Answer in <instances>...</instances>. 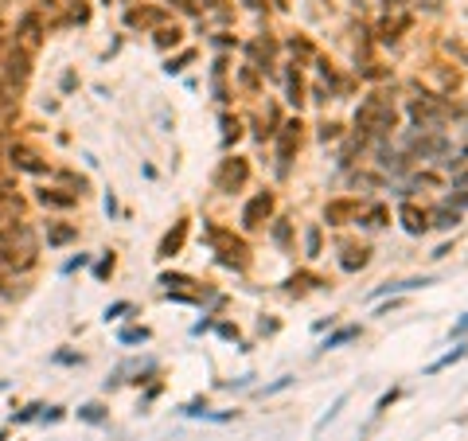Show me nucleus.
Wrapping results in <instances>:
<instances>
[{
    "label": "nucleus",
    "instance_id": "1",
    "mask_svg": "<svg viewBox=\"0 0 468 441\" xmlns=\"http://www.w3.org/2000/svg\"><path fill=\"white\" fill-rule=\"evenodd\" d=\"M215 184H219L223 192H230V187L246 184V160H227V164H223V172H219V180H215Z\"/></svg>",
    "mask_w": 468,
    "mask_h": 441
},
{
    "label": "nucleus",
    "instance_id": "2",
    "mask_svg": "<svg viewBox=\"0 0 468 441\" xmlns=\"http://www.w3.org/2000/svg\"><path fill=\"white\" fill-rule=\"evenodd\" d=\"M269 211H273V199H269V196H254L246 203V211H242V223H246V226H261V219H266Z\"/></svg>",
    "mask_w": 468,
    "mask_h": 441
},
{
    "label": "nucleus",
    "instance_id": "3",
    "mask_svg": "<svg viewBox=\"0 0 468 441\" xmlns=\"http://www.w3.org/2000/svg\"><path fill=\"white\" fill-rule=\"evenodd\" d=\"M398 215H402V226H406L410 235H421V231L429 226V223H426V215H421V211H418L414 203H406V207L398 211Z\"/></svg>",
    "mask_w": 468,
    "mask_h": 441
},
{
    "label": "nucleus",
    "instance_id": "4",
    "mask_svg": "<svg viewBox=\"0 0 468 441\" xmlns=\"http://www.w3.org/2000/svg\"><path fill=\"white\" fill-rule=\"evenodd\" d=\"M355 336H359V328H355V324H348V328H339V332H332L328 340H324V348H339V343L355 340Z\"/></svg>",
    "mask_w": 468,
    "mask_h": 441
},
{
    "label": "nucleus",
    "instance_id": "5",
    "mask_svg": "<svg viewBox=\"0 0 468 441\" xmlns=\"http://www.w3.org/2000/svg\"><path fill=\"white\" fill-rule=\"evenodd\" d=\"M457 359H465V348H453V352H449V355H441L437 363H429V375H433V371H441V367H449V363H457Z\"/></svg>",
    "mask_w": 468,
    "mask_h": 441
},
{
    "label": "nucleus",
    "instance_id": "6",
    "mask_svg": "<svg viewBox=\"0 0 468 441\" xmlns=\"http://www.w3.org/2000/svg\"><path fill=\"white\" fill-rule=\"evenodd\" d=\"M179 242H184V223L176 226V235H168V238H164V246H160V254H176V250H179Z\"/></svg>",
    "mask_w": 468,
    "mask_h": 441
},
{
    "label": "nucleus",
    "instance_id": "7",
    "mask_svg": "<svg viewBox=\"0 0 468 441\" xmlns=\"http://www.w3.org/2000/svg\"><path fill=\"white\" fill-rule=\"evenodd\" d=\"M40 199H43V203H55V207H70V203H74L70 196H55V192H40Z\"/></svg>",
    "mask_w": 468,
    "mask_h": 441
},
{
    "label": "nucleus",
    "instance_id": "8",
    "mask_svg": "<svg viewBox=\"0 0 468 441\" xmlns=\"http://www.w3.org/2000/svg\"><path fill=\"white\" fill-rule=\"evenodd\" d=\"M433 219H437L433 226H441V231H449V226H457V211H453V215H449V211H437Z\"/></svg>",
    "mask_w": 468,
    "mask_h": 441
},
{
    "label": "nucleus",
    "instance_id": "9",
    "mask_svg": "<svg viewBox=\"0 0 468 441\" xmlns=\"http://www.w3.org/2000/svg\"><path fill=\"white\" fill-rule=\"evenodd\" d=\"M121 340H125V343H137V340H149V332H145V328H125V332H121Z\"/></svg>",
    "mask_w": 468,
    "mask_h": 441
},
{
    "label": "nucleus",
    "instance_id": "10",
    "mask_svg": "<svg viewBox=\"0 0 468 441\" xmlns=\"http://www.w3.org/2000/svg\"><path fill=\"white\" fill-rule=\"evenodd\" d=\"M156 43H160V47H168V43H179V31H176V28H172V31L164 28V31L156 36Z\"/></svg>",
    "mask_w": 468,
    "mask_h": 441
},
{
    "label": "nucleus",
    "instance_id": "11",
    "mask_svg": "<svg viewBox=\"0 0 468 441\" xmlns=\"http://www.w3.org/2000/svg\"><path fill=\"white\" fill-rule=\"evenodd\" d=\"M70 235H74V231H70V226H55V231H51L47 238H51V242H67Z\"/></svg>",
    "mask_w": 468,
    "mask_h": 441
},
{
    "label": "nucleus",
    "instance_id": "12",
    "mask_svg": "<svg viewBox=\"0 0 468 441\" xmlns=\"http://www.w3.org/2000/svg\"><path fill=\"white\" fill-rule=\"evenodd\" d=\"M371 226H387V207H375L371 211Z\"/></svg>",
    "mask_w": 468,
    "mask_h": 441
},
{
    "label": "nucleus",
    "instance_id": "13",
    "mask_svg": "<svg viewBox=\"0 0 468 441\" xmlns=\"http://www.w3.org/2000/svg\"><path fill=\"white\" fill-rule=\"evenodd\" d=\"M82 418H86V421H98V418H102V406H86V410H82Z\"/></svg>",
    "mask_w": 468,
    "mask_h": 441
},
{
    "label": "nucleus",
    "instance_id": "14",
    "mask_svg": "<svg viewBox=\"0 0 468 441\" xmlns=\"http://www.w3.org/2000/svg\"><path fill=\"white\" fill-rule=\"evenodd\" d=\"M465 332H468V313L460 316V320H457V328H453V336H465Z\"/></svg>",
    "mask_w": 468,
    "mask_h": 441
},
{
    "label": "nucleus",
    "instance_id": "15",
    "mask_svg": "<svg viewBox=\"0 0 468 441\" xmlns=\"http://www.w3.org/2000/svg\"><path fill=\"white\" fill-rule=\"evenodd\" d=\"M0 441H4V438H0Z\"/></svg>",
    "mask_w": 468,
    "mask_h": 441
}]
</instances>
